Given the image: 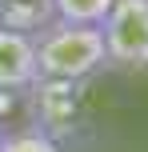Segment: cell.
I'll return each mask as SVG.
<instances>
[{
    "instance_id": "cell-1",
    "label": "cell",
    "mask_w": 148,
    "mask_h": 152,
    "mask_svg": "<svg viewBox=\"0 0 148 152\" xmlns=\"http://www.w3.org/2000/svg\"><path fill=\"white\" fill-rule=\"evenodd\" d=\"M108 64L104 32L92 24H64L52 20L44 32H36V72L40 84H76L96 68Z\"/></svg>"
},
{
    "instance_id": "cell-2",
    "label": "cell",
    "mask_w": 148,
    "mask_h": 152,
    "mask_svg": "<svg viewBox=\"0 0 148 152\" xmlns=\"http://www.w3.org/2000/svg\"><path fill=\"white\" fill-rule=\"evenodd\" d=\"M108 64L148 68V0H116L100 24Z\"/></svg>"
},
{
    "instance_id": "cell-3",
    "label": "cell",
    "mask_w": 148,
    "mask_h": 152,
    "mask_svg": "<svg viewBox=\"0 0 148 152\" xmlns=\"http://www.w3.org/2000/svg\"><path fill=\"white\" fill-rule=\"evenodd\" d=\"M40 84L36 72V36L0 28V96L4 92H24Z\"/></svg>"
},
{
    "instance_id": "cell-4",
    "label": "cell",
    "mask_w": 148,
    "mask_h": 152,
    "mask_svg": "<svg viewBox=\"0 0 148 152\" xmlns=\"http://www.w3.org/2000/svg\"><path fill=\"white\" fill-rule=\"evenodd\" d=\"M56 20L52 0H0V28L36 36Z\"/></svg>"
},
{
    "instance_id": "cell-5",
    "label": "cell",
    "mask_w": 148,
    "mask_h": 152,
    "mask_svg": "<svg viewBox=\"0 0 148 152\" xmlns=\"http://www.w3.org/2000/svg\"><path fill=\"white\" fill-rule=\"evenodd\" d=\"M112 4L116 0H52L56 20H64V24H92V28L104 24V16L112 12Z\"/></svg>"
},
{
    "instance_id": "cell-6",
    "label": "cell",
    "mask_w": 148,
    "mask_h": 152,
    "mask_svg": "<svg viewBox=\"0 0 148 152\" xmlns=\"http://www.w3.org/2000/svg\"><path fill=\"white\" fill-rule=\"evenodd\" d=\"M0 152H64L44 128H12Z\"/></svg>"
},
{
    "instance_id": "cell-7",
    "label": "cell",
    "mask_w": 148,
    "mask_h": 152,
    "mask_svg": "<svg viewBox=\"0 0 148 152\" xmlns=\"http://www.w3.org/2000/svg\"><path fill=\"white\" fill-rule=\"evenodd\" d=\"M4 140H8V128H4V120H0V148H4Z\"/></svg>"
}]
</instances>
